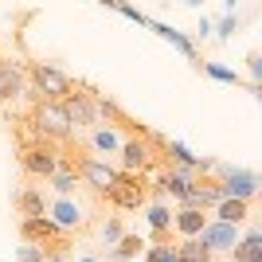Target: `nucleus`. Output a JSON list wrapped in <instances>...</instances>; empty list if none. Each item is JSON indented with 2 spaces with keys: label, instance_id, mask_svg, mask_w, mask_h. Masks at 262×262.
I'll use <instances>...</instances> for the list:
<instances>
[{
  "label": "nucleus",
  "instance_id": "f257e3e1",
  "mask_svg": "<svg viewBox=\"0 0 262 262\" xmlns=\"http://www.w3.org/2000/svg\"><path fill=\"white\" fill-rule=\"evenodd\" d=\"M223 196H235V200H251L258 192V172L251 168H239V164H223Z\"/></svg>",
  "mask_w": 262,
  "mask_h": 262
},
{
  "label": "nucleus",
  "instance_id": "f03ea898",
  "mask_svg": "<svg viewBox=\"0 0 262 262\" xmlns=\"http://www.w3.org/2000/svg\"><path fill=\"white\" fill-rule=\"evenodd\" d=\"M196 239L204 243L211 254H215V251H231V247L239 243V223H223V219H215V223H204V231H200Z\"/></svg>",
  "mask_w": 262,
  "mask_h": 262
},
{
  "label": "nucleus",
  "instance_id": "7ed1b4c3",
  "mask_svg": "<svg viewBox=\"0 0 262 262\" xmlns=\"http://www.w3.org/2000/svg\"><path fill=\"white\" fill-rule=\"evenodd\" d=\"M35 82H39V90H43L47 98H67V90H71V78L63 75V71H55V67H35Z\"/></svg>",
  "mask_w": 262,
  "mask_h": 262
},
{
  "label": "nucleus",
  "instance_id": "20e7f679",
  "mask_svg": "<svg viewBox=\"0 0 262 262\" xmlns=\"http://www.w3.org/2000/svg\"><path fill=\"white\" fill-rule=\"evenodd\" d=\"M63 110H67V118H71V125H90L94 114H98V106H94L86 94H67Z\"/></svg>",
  "mask_w": 262,
  "mask_h": 262
},
{
  "label": "nucleus",
  "instance_id": "39448f33",
  "mask_svg": "<svg viewBox=\"0 0 262 262\" xmlns=\"http://www.w3.org/2000/svg\"><path fill=\"white\" fill-rule=\"evenodd\" d=\"M231 254H235V262H262V231L251 227L247 235H239V243L231 247Z\"/></svg>",
  "mask_w": 262,
  "mask_h": 262
},
{
  "label": "nucleus",
  "instance_id": "423d86ee",
  "mask_svg": "<svg viewBox=\"0 0 262 262\" xmlns=\"http://www.w3.org/2000/svg\"><path fill=\"white\" fill-rule=\"evenodd\" d=\"M51 223L55 227H78V223H82V208H78L71 196H59L51 204Z\"/></svg>",
  "mask_w": 262,
  "mask_h": 262
},
{
  "label": "nucleus",
  "instance_id": "0eeeda50",
  "mask_svg": "<svg viewBox=\"0 0 262 262\" xmlns=\"http://www.w3.org/2000/svg\"><path fill=\"white\" fill-rule=\"evenodd\" d=\"M39 129H47V133H71V118H67V110L59 106V102H47L43 110H39Z\"/></svg>",
  "mask_w": 262,
  "mask_h": 262
},
{
  "label": "nucleus",
  "instance_id": "6e6552de",
  "mask_svg": "<svg viewBox=\"0 0 262 262\" xmlns=\"http://www.w3.org/2000/svg\"><path fill=\"white\" fill-rule=\"evenodd\" d=\"M149 32H157V35H161V39H168V43H172V47H176V51H180V55H188V59L196 55V47H192V39H188V35L180 32V28H172V24H157V20H149Z\"/></svg>",
  "mask_w": 262,
  "mask_h": 262
},
{
  "label": "nucleus",
  "instance_id": "1a4fd4ad",
  "mask_svg": "<svg viewBox=\"0 0 262 262\" xmlns=\"http://www.w3.org/2000/svg\"><path fill=\"white\" fill-rule=\"evenodd\" d=\"M82 176H86L94 188H102V192H110V188H114V180H118V172H114L110 164L94 161V157H90V161H82Z\"/></svg>",
  "mask_w": 262,
  "mask_h": 262
},
{
  "label": "nucleus",
  "instance_id": "9d476101",
  "mask_svg": "<svg viewBox=\"0 0 262 262\" xmlns=\"http://www.w3.org/2000/svg\"><path fill=\"white\" fill-rule=\"evenodd\" d=\"M24 168L35 172V176H51L55 168H59V161H55L51 149H28V153H24Z\"/></svg>",
  "mask_w": 262,
  "mask_h": 262
},
{
  "label": "nucleus",
  "instance_id": "9b49d317",
  "mask_svg": "<svg viewBox=\"0 0 262 262\" xmlns=\"http://www.w3.org/2000/svg\"><path fill=\"white\" fill-rule=\"evenodd\" d=\"M172 223L184 231L188 239H196L200 231H204V211H200V208H184L180 215H172Z\"/></svg>",
  "mask_w": 262,
  "mask_h": 262
},
{
  "label": "nucleus",
  "instance_id": "f8f14e48",
  "mask_svg": "<svg viewBox=\"0 0 262 262\" xmlns=\"http://www.w3.org/2000/svg\"><path fill=\"white\" fill-rule=\"evenodd\" d=\"M20 71H16V67L12 63H0V98H16V94H20Z\"/></svg>",
  "mask_w": 262,
  "mask_h": 262
},
{
  "label": "nucleus",
  "instance_id": "ddd939ff",
  "mask_svg": "<svg viewBox=\"0 0 262 262\" xmlns=\"http://www.w3.org/2000/svg\"><path fill=\"white\" fill-rule=\"evenodd\" d=\"M110 196L118 200L121 208H137V204H141V188H133V184H125V180H114V188H110Z\"/></svg>",
  "mask_w": 262,
  "mask_h": 262
},
{
  "label": "nucleus",
  "instance_id": "4468645a",
  "mask_svg": "<svg viewBox=\"0 0 262 262\" xmlns=\"http://www.w3.org/2000/svg\"><path fill=\"white\" fill-rule=\"evenodd\" d=\"M192 188H196V184L188 180V172H172V176H164V180H161V188H157V192H168V196L180 200V196H188Z\"/></svg>",
  "mask_w": 262,
  "mask_h": 262
},
{
  "label": "nucleus",
  "instance_id": "2eb2a0df",
  "mask_svg": "<svg viewBox=\"0 0 262 262\" xmlns=\"http://www.w3.org/2000/svg\"><path fill=\"white\" fill-rule=\"evenodd\" d=\"M219 219H223V223H239V219H247V200L223 196V200H219Z\"/></svg>",
  "mask_w": 262,
  "mask_h": 262
},
{
  "label": "nucleus",
  "instance_id": "dca6fc26",
  "mask_svg": "<svg viewBox=\"0 0 262 262\" xmlns=\"http://www.w3.org/2000/svg\"><path fill=\"white\" fill-rule=\"evenodd\" d=\"M208 258H211V251H208L200 239H188L184 247L176 251V262H208Z\"/></svg>",
  "mask_w": 262,
  "mask_h": 262
},
{
  "label": "nucleus",
  "instance_id": "f3484780",
  "mask_svg": "<svg viewBox=\"0 0 262 262\" xmlns=\"http://www.w3.org/2000/svg\"><path fill=\"white\" fill-rule=\"evenodd\" d=\"M121 161H125V168H141V164L149 161V149H145L141 141H125L121 145Z\"/></svg>",
  "mask_w": 262,
  "mask_h": 262
},
{
  "label": "nucleus",
  "instance_id": "a211bd4d",
  "mask_svg": "<svg viewBox=\"0 0 262 262\" xmlns=\"http://www.w3.org/2000/svg\"><path fill=\"white\" fill-rule=\"evenodd\" d=\"M168 153H172V157H176V161L184 164V168H196V164H200V157H196V153H192V149H188V145H184V141H168Z\"/></svg>",
  "mask_w": 262,
  "mask_h": 262
},
{
  "label": "nucleus",
  "instance_id": "6ab92c4d",
  "mask_svg": "<svg viewBox=\"0 0 262 262\" xmlns=\"http://www.w3.org/2000/svg\"><path fill=\"white\" fill-rule=\"evenodd\" d=\"M24 231H28V235H55V223L51 219H43V215H28V223H24Z\"/></svg>",
  "mask_w": 262,
  "mask_h": 262
},
{
  "label": "nucleus",
  "instance_id": "aec40b11",
  "mask_svg": "<svg viewBox=\"0 0 262 262\" xmlns=\"http://www.w3.org/2000/svg\"><path fill=\"white\" fill-rule=\"evenodd\" d=\"M204 71H208V78H215V82H239V75L231 71V67H223V63H204Z\"/></svg>",
  "mask_w": 262,
  "mask_h": 262
},
{
  "label": "nucleus",
  "instance_id": "412c9836",
  "mask_svg": "<svg viewBox=\"0 0 262 262\" xmlns=\"http://www.w3.org/2000/svg\"><path fill=\"white\" fill-rule=\"evenodd\" d=\"M94 145H98L102 153H114V149H121V141H118V133L110 129V125H106V129H94Z\"/></svg>",
  "mask_w": 262,
  "mask_h": 262
},
{
  "label": "nucleus",
  "instance_id": "4be33fe9",
  "mask_svg": "<svg viewBox=\"0 0 262 262\" xmlns=\"http://www.w3.org/2000/svg\"><path fill=\"white\" fill-rule=\"evenodd\" d=\"M211 32H215V35H219V39H223V43H227L231 35L239 32V16H235V12H227V16H223V20H219V24H215V28H211Z\"/></svg>",
  "mask_w": 262,
  "mask_h": 262
},
{
  "label": "nucleus",
  "instance_id": "5701e85b",
  "mask_svg": "<svg viewBox=\"0 0 262 262\" xmlns=\"http://www.w3.org/2000/svg\"><path fill=\"white\" fill-rule=\"evenodd\" d=\"M168 223H172L168 208H161V204H157V208H149V227H153V231H164Z\"/></svg>",
  "mask_w": 262,
  "mask_h": 262
},
{
  "label": "nucleus",
  "instance_id": "b1692460",
  "mask_svg": "<svg viewBox=\"0 0 262 262\" xmlns=\"http://www.w3.org/2000/svg\"><path fill=\"white\" fill-rule=\"evenodd\" d=\"M114 8H118L125 20H133V24H141V28H149V16H141V12L133 8V4H125V0H114Z\"/></svg>",
  "mask_w": 262,
  "mask_h": 262
},
{
  "label": "nucleus",
  "instance_id": "393cba45",
  "mask_svg": "<svg viewBox=\"0 0 262 262\" xmlns=\"http://www.w3.org/2000/svg\"><path fill=\"white\" fill-rule=\"evenodd\" d=\"M114 247H118V258H133V254L141 251V239H137V235H129V239H118Z\"/></svg>",
  "mask_w": 262,
  "mask_h": 262
},
{
  "label": "nucleus",
  "instance_id": "a878e982",
  "mask_svg": "<svg viewBox=\"0 0 262 262\" xmlns=\"http://www.w3.org/2000/svg\"><path fill=\"white\" fill-rule=\"evenodd\" d=\"M55 192H59V196H71V192H75V176L71 172H59V168H55Z\"/></svg>",
  "mask_w": 262,
  "mask_h": 262
},
{
  "label": "nucleus",
  "instance_id": "bb28decb",
  "mask_svg": "<svg viewBox=\"0 0 262 262\" xmlns=\"http://www.w3.org/2000/svg\"><path fill=\"white\" fill-rule=\"evenodd\" d=\"M20 204H24V211H28V215H39V211H43V196H39V192H24Z\"/></svg>",
  "mask_w": 262,
  "mask_h": 262
},
{
  "label": "nucleus",
  "instance_id": "cd10ccee",
  "mask_svg": "<svg viewBox=\"0 0 262 262\" xmlns=\"http://www.w3.org/2000/svg\"><path fill=\"white\" fill-rule=\"evenodd\" d=\"M145 262H176V247H153L145 254Z\"/></svg>",
  "mask_w": 262,
  "mask_h": 262
},
{
  "label": "nucleus",
  "instance_id": "c85d7f7f",
  "mask_svg": "<svg viewBox=\"0 0 262 262\" xmlns=\"http://www.w3.org/2000/svg\"><path fill=\"white\" fill-rule=\"evenodd\" d=\"M20 262H43V251H39L35 243H24L20 247Z\"/></svg>",
  "mask_w": 262,
  "mask_h": 262
},
{
  "label": "nucleus",
  "instance_id": "c756f323",
  "mask_svg": "<svg viewBox=\"0 0 262 262\" xmlns=\"http://www.w3.org/2000/svg\"><path fill=\"white\" fill-rule=\"evenodd\" d=\"M102 239H106V243H110V247H114V243H118V239H121V223H118V219H110L106 227H102Z\"/></svg>",
  "mask_w": 262,
  "mask_h": 262
},
{
  "label": "nucleus",
  "instance_id": "7c9ffc66",
  "mask_svg": "<svg viewBox=\"0 0 262 262\" xmlns=\"http://www.w3.org/2000/svg\"><path fill=\"white\" fill-rule=\"evenodd\" d=\"M247 63H251V78H258V75H262V59H258V55H251Z\"/></svg>",
  "mask_w": 262,
  "mask_h": 262
},
{
  "label": "nucleus",
  "instance_id": "2f4dec72",
  "mask_svg": "<svg viewBox=\"0 0 262 262\" xmlns=\"http://www.w3.org/2000/svg\"><path fill=\"white\" fill-rule=\"evenodd\" d=\"M196 35L204 39V35H211V20H200V28H196Z\"/></svg>",
  "mask_w": 262,
  "mask_h": 262
},
{
  "label": "nucleus",
  "instance_id": "473e14b6",
  "mask_svg": "<svg viewBox=\"0 0 262 262\" xmlns=\"http://www.w3.org/2000/svg\"><path fill=\"white\" fill-rule=\"evenodd\" d=\"M180 4H188V8H200V4H204V0H180Z\"/></svg>",
  "mask_w": 262,
  "mask_h": 262
},
{
  "label": "nucleus",
  "instance_id": "72a5a7b5",
  "mask_svg": "<svg viewBox=\"0 0 262 262\" xmlns=\"http://www.w3.org/2000/svg\"><path fill=\"white\" fill-rule=\"evenodd\" d=\"M235 4H239V0H223V8H227V12H235Z\"/></svg>",
  "mask_w": 262,
  "mask_h": 262
},
{
  "label": "nucleus",
  "instance_id": "f704fd0d",
  "mask_svg": "<svg viewBox=\"0 0 262 262\" xmlns=\"http://www.w3.org/2000/svg\"><path fill=\"white\" fill-rule=\"evenodd\" d=\"M94 4H106V8H114V0H94Z\"/></svg>",
  "mask_w": 262,
  "mask_h": 262
},
{
  "label": "nucleus",
  "instance_id": "c9c22d12",
  "mask_svg": "<svg viewBox=\"0 0 262 262\" xmlns=\"http://www.w3.org/2000/svg\"><path fill=\"white\" fill-rule=\"evenodd\" d=\"M78 262H98V258H78Z\"/></svg>",
  "mask_w": 262,
  "mask_h": 262
}]
</instances>
